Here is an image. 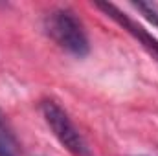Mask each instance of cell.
<instances>
[{
    "instance_id": "cell-4",
    "label": "cell",
    "mask_w": 158,
    "mask_h": 156,
    "mask_svg": "<svg viewBox=\"0 0 158 156\" xmlns=\"http://www.w3.org/2000/svg\"><path fill=\"white\" fill-rule=\"evenodd\" d=\"M0 156H17V142L0 119Z\"/></svg>"
},
{
    "instance_id": "cell-1",
    "label": "cell",
    "mask_w": 158,
    "mask_h": 156,
    "mask_svg": "<svg viewBox=\"0 0 158 156\" xmlns=\"http://www.w3.org/2000/svg\"><path fill=\"white\" fill-rule=\"evenodd\" d=\"M46 33L63 50L76 57H85L90 50L83 24L70 9H53L44 18Z\"/></svg>"
},
{
    "instance_id": "cell-5",
    "label": "cell",
    "mask_w": 158,
    "mask_h": 156,
    "mask_svg": "<svg viewBox=\"0 0 158 156\" xmlns=\"http://www.w3.org/2000/svg\"><path fill=\"white\" fill-rule=\"evenodd\" d=\"M132 6H134L149 22H153L158 28V4H155V2H132Z\"/></svg>"
},
{
    "instance_id": "cell-2",
    "label": "cell",
    "mask_w": 158,
    "mask_h": 156,
    "mask_svg": "<svg viewBox=\"0 0 158 156\" xmlns=\"http://www.w3.org/2000/svg\"><path fill=\"white\" fill-rule=\"evenodd\" d=\"M42 114L46 123L50 125V129L53 130L55 138L76 156H90V151L83 140V136L79 134V130L74 127V123L70 121L68 114L53 101H44L42 103Z\"/></svg>"
},
{
    "instance_id": "cell-3",
    "label": "cell",
    "mask_w": 158,
    "mask_h": 156,
    "mask_svg": "<svg viewBox=\"0 0 158 156\" xmlns=\"http://www.w3.org/2000/svg\"><path fill=\"white\" fill-rule=\"evenodd\" d=\"M101 11H105L112 20H116L119 26H123V30H127L131 35H134L136 39L140 40L142 44H143V48L147 50V51H151L153 55H155V59H158V40L153 37V35H149L142 26H138L134 20H131L123 11H119L118 7L114 6V4H107V2H99V4H96Z\"/></svg>"
}]
</instances>
